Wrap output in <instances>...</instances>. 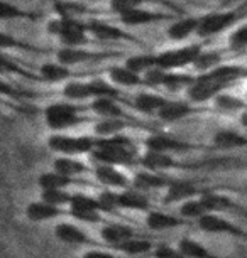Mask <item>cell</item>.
<instances>
[{"label":"cell","mask_w":247,"mask_h":258,"mask_svg":"<svg viewBox=\"0 0 247 258\" xmlns=\"http://www.w3.org/2000/svg\"><path fill=\"white\" fill-rule=\"evenodd\" d=\"M207 213H208V209L200 196L188 199V201L180 204V216L185 218L188 221H191V220L196 221L198 218H202L203 214H207Z\"/></svg>","instance_id":"cell-38"},{"label":"cell","mask_w":247,"mask_h":258,"mask_svg":"<svg viewBox=\"0 0 247 258\" xmlns=\"http://www.w3.org/2000/svg\"><path fill=\"white\" fill-rule=\"evenodd\" d=\"M109 78L115 86H124V88H135V86L144 85L142 76L129 70L125 64L109 68Z\"/></svg>","instance_id":"cell-26"},{"label":"cell","mask_w":247,"mask_h":258,"mask_svg":"<svg viewBox=\"0 0 247 258\" xmlns=\"http://www.w3.org/2000/svg\"><path fill=\"white\" fill-rule=\"evenodd\" d=\"M86 31L95 39H100V41H129V42H137V44H140L139 39H135L134 36H130L127 32H124L122 29H119L117 26H112V24L100 21V19H91V21L86 22Z\"/></svg>","instance_id":"cell-12"},{"label":"cell","mask_w":247,"mask_h":258,"mask_svg":"<svg viewBox=\"0 0 247 258\" xmlns=\"http://www.w3.org/2000/svg\"><path fill=\"white\" fill-rule=\"evenodd\" d=\"M129 126V121L120 116H114V118H102L98 123L95 125V134L98 137H112V135H119L124 132V128Z\"/></svg>","instance_id":"cell-36"},{"label":"cell","mask_w":247,"mask_h":258,"mask_svg":"<svg viewBox=\"0 0 247 258\" xmlns=\"http://www.w3.org/2000/svg\"><path fill=\"white\" fill-rule=\"evenodd\" d=\"M73 76L70 71V66L61 64L60 61L56 62H44L39 68V78L47 83H66L70 78Z\"/></svg>","instance_id":"cell-31"},{"label":"cell","mask_w":247,"mask_h":258,"mask_svg":"<svg viewBox=\"0 0 247 258\" xmlns=\"http://www.w3.org/2000/svg\"><path fill=\"white\" fill-rule=\"evenodd\" d=\"M81 258H117V256H115L114 253L104 250V248H91V250L83 253Z\"/></svg>","instance_id":"cell-50"},{"label":"cell","mask_w":247,"mask_h":258,"mask_svg":"<svg viewBox=\"0 0 247 258\" xmlns=\"http://www.w3.org/2000/svg\"><path fill=\"white\" fill-rule=\"evenodd\" d=\"M68 214L73 220L86 223V225H96V223L104 221V213L98 209H68Z\"/></svg>","instance_id":"cell-43"},{"label":"cell","mask_w":247,"mask_h":258,"mask_svg":"<svg viewBox=\"0 0 247 258\" xmlns=\"http://www.w3.org/2000/svg\"><path fill=\"white\" fill-rule=\"evenodd\" d=\"M55 7H56L58 16L68 17V19H78L88 12V9L78 2H56Z\"/></svg>","instance_id":"cell-44"},{"label":"cell","mask_w":247,"mask_h":258,"mask_svg":"<svg viewBox=\"0 0 247 258\" xmlns=\"http://www.w3.org/2000/svg\"><path fill=\"white\" fill-rule=\"evenodd\" d=\"M214 147L219 150H237L247 149V135L234 128H222L214 135Z\"/></svg>","instance_id":"cell-23"},{"label":"cell","mask_w":247,"mask_h":258,"mask_svg":"<svg viewBox=\"0 0 247 258\" xmlns=\"http://www.w3.org/2000/svg\"><path fill=\"white\" fill-rule=\"evenodd\" d=\"M139 164L142 165V169L154 170V172H164V170H169V169L185 167V165L178 162L171 154L154 152V150H146V154H142L139 157Z\"/></svg>","instance_id":"cell-19"},{"label":"cell","mask_w":247,"mask_h":258,"mask_svg":"<svg viewBox=\"0 0 247 258\" xmlns=\"http://www.w3.org/2000/svg\"><path fill=\"white\" fill-rule=\"evenodd\" d=\"M178 248H180V251L185 253L188 258H224V256L215 255V253L212 250H208L205 245H202L200 241L193 240L190 236L181 238L180 243H178Z\"/></svg>","instance_id":"cell-34"},{"label":"cell","mask_w":247,"mask_h":258,"mask_svg":"<svg viewBox=\"0 0 247 258\" xmlns=\"http://www.w3.org/2000/svg\"><path fill=\"white\" fill-rule=\"evenodd\" d=\"M47 147L51 152L60 155H85L91 154L96 147V137L90 135H65L61 132H55L47 137Z\"/></svg>","instance_id":"cell-5"},{"label":"cell","mask_w":247,"mask_h":258,"mask_svg":"<svg viewBox=\"0 0 247 258\" xmlns=\"http://www.w3.org/2000/svg\"><path fill=\"white\" fill-rule=\"evenodd\" d=\"M195 81V76L185 75V73H176V71H168L164 76L163 86L171 91H178L181 88H188L191 83Z\"/></svg>","instance_id":"cell-41"},{"label":"cell","mask_w":247,"mask_h":258,"mask_svg":"<svg viewBox=\"0 0 247 258\" xmlns=\"http://www.w3.org/2000/svg\"><path fill=\"white\" fill-rule=\"evenodd\" d=\"M115 250H119L120 253H124V255H129V256H144V255H149V253H153L154 243L151 240H147V238L137 235V236L129 238L127 241L120 243V245L115 248Z\"/></svg>","instance_id":"cell-27"},{"label":"cell","mask_w":247,"mask_h":258,"mask_svg":"<svg viewBox=\"0 0 247 258\" xmlns=\"http://www.w3.org/2000/svg\"><path fill=\"white\" fill-rule=\"evenodd\" d=\"M173 179L163 176L161 172H154V170L142 169L132 179V184L135 189L140 191H154V189H166Z\"/></svg>","instance_id":"cell-22"},{"label":"cell","mask_w":247,"mask_h":258,"mask_svg":"<svg viewBox=\"0 0 247 258\" xmlns=\"http://www.w3.org/2000/svg\"><path fill=\"white\" fill-rule=\"evenodd\" d=\"M166 98L156 93H147L142 91L134 98V108L146 115H158V111L163 108V105L166 103Z\"/></svg>","instance_id":"cell-28"},{"label":"cell","mask_w":247,"mask_h":258,"mask_svg":"<svg viewBox=\"0 0 247 258\" xmlns=\"http://www.w3.org/2000/svg\"><path fill=\"white\" fill-rule=\"evenodd\" d=\"M90 155L96 164L117 167H132L134 164H139L135 144L122 134L96 139V147Z\"/></svg>","instance_id":"cell-1"},{"label":"cell","mask_w":247,"mask_h":258,"mask_svg":"<svg viewBox=\"0 0 247 258\" xmlns=\"http://www.w3.org/2000/svg\"><path fill=\"white\" fill-rule=\"evenodd\" d=\"M186 225H188V220H185V218L174 216V214H169L164 211H158V209L147 211V216H146V226L151 231H168V230H174V228H181Z\"/></svg>","instance_id":"cell-20"},{"label":"cell","mask_w":247,"mask_h":258,"mask_svg":"<svg viewBox=\"0 0 247 258\" xmlns=\"http://www.w3.org/2000/svg\"><path fill=\"white\" fill-rule=\"evenodd\" d=\"M63 96L68 101H83L91 98V90L88 81H66L61 90Z\"/></svg>","instance_id":"cell-35"},{"label":"cell","mask_w":247,"mask_h":258,"mask_svg":"<svg viewBox=\"0 0 247 258\" xmlns=\"http://www.w3.org/2000/svg\"><path fill=\"white\" fill-rule=\"evenodd\" d=\"M198 26H200V17L190 16V17L178 19V21H174L166 29V36L173 42H183L190 36L198 32Z\"/></svg>","instance_id":"cell-21"},{"label":"cell","mask_w":247,"mask_h":258,"mask_svg":"<svg viewBox=\"0 0 247 258\" xmlns=\"http://www.w3.org/2000/svg\"><path fill=\"white\" fill-rule=\"evenodd\" d=\"M137 235L139 233L130 225H127V223H105V225L100 228L102 241L112 248V250H115L120 243L127 241L129 238L137 236Z\"/></svg>","instance_id":"cell-15"},{"label":"cell","mask_w":247,"mask_h":258,"mask_svg":"<svg viewBox=\"0 0 247 258\" xmlns=\"http://www.w3.org/2000/svg\"><path fill=\"white\" fill-rule=\"evenodd\" d=\"M174 19L169 14H161V12H154V11H147L144 7L134 9L127 14H122L119 16L120 24L127 27H140V26H151V24L161 22V21H171Z\"/></svg>","instance_id":"cell-16"},{"label":"cell","mask_w":247,"mask_h":258,"mask_svg":"<svg viewBox=\"0 0 247 258\" xmlns=\"http://www.w3.org/2000/svg\"><path fill=\"white\" fill-rule=\"evenodd\" d=\"M9 49L29 51V52H34V54H41V52H46L44 49H37V47L27 44V42L19 41V39L14 37L12 34H7V32L0 31V51H9Z\"/></svg>","instance_id":"cell-39"},{"label":"cell","mask_w":247,"mask_h":258,"mask_svg":"<svg viewBox=\"0 0 247 258\" xmlns=\"http://www.w3.org/2000/svg\"><path fill=\"white\" fill-rule=\"evenodd\" d=\"M222 61H224V56H222L220 51H202L191 66L198 73H207L217 66H220Z\"/></svg>","instance_id":"cell-37"},{"label":"cell","mask_w":247,"mask_h":258,"mask_svg":"<svg viewBox=\"0 0 247 258\" xmlns=\"http://www.w3.org/2000/svg\"><path fill=\"white\" fill-rule=\"evenodd\" d=\"M117 56L115 52H95L85 47H66L63 46L60 51L56 52V59L65 66H75L81 64V62H88V61H102L107 59V57Z\"/></svg>","instance_id":"cell-10"},{"label":"cell","mask_w":247,"mask_h":258,"mask_svg":"<svg viewBox=\"0 0 247 258\" xmlns=\"http://www.w3.org/2000/svg\"><path fill=\"white\" fill-rule=\"evenodd\" d=\"M203 203L208 209V213H227V211H239L240 214H244V211L237 206L235 201H232L229 196L225 194H220V192H212V191H207L203 192L202 196Z\"/></svg>","instance_id":"cell-25"},{"label":"cell","mask_w":247,"mask_h":258,"mask_svg":"<svg viewBox=\"0 0 247 258\" xmlns=\"http://www.w3.org/2000/svg\"><path fill=\"white\" fill-rule=\"evenodd\" d=\"M203 189L198 186L196 182L186 181V179H173L166 187V194H164V204H176V203H185L188 199L202 196Z\"/></svg>","instance_id":"cell-11"},{"label":"cell","mask_w":247,"mask_h":258,"mask_svg":"<svg viewBox=\"0 0 247 258\" xmlns=\"http://www.w3.org/2000/svg\"><path fill=\"white\" fill-rule=\"evenodd\" d=\"M41 199L55 206L65 208L71 201V192H68L66 189H44L41 191Z\"/></svg>","instance_id":"cell-42"},{"label":"cell","mask_w":247,"mask_h":258,"mask_svg":"<svg viewBox=\"0 0 247 258\" xmlns=\"http://www.w3.org/2000/svg\"><path fill=\"white\" fill-rule=\"evenodd\" d=\"M166 73L168 71H164V70H161V68H158V66L151 68V70L146 71L142 75L144 85H146V86H153V88H154V86H163Z\"/></svg>","instance_id":"cell-49"},{"label":"cell","mask_w":247,"mask_h":258,"mask_svg":"<svg viewBox=\"0 0 247 258\" xmlns=\"http://www.w3.org/2000/svg\"><path fill=\"white\" fill-rule=\"evenodd\" d=\"M245 241H247V230H245Z\"/></svg>","instance_id":"cell-52"},{"label":"cell","mask_w":247,"mask_h":258,"mask_svg":"<svg viewBox=\"0 0 247 258\" xmlns=\"http://www.w3.org/2000/svg\"><path fill=\"white\" fill-rule=\"evenodd\" d=\"M125 66L129 70H132L134 73L142 76L144 73L149 71L151 68L156 66V54H137V56H130L125 59Z\"/></svg>","instance_id":"cell-40"},{"label":"cell","mask_w":247,"mask_h":258,"mask_svg":"<svg viewBox=\"0 0 247 258\" xmlns=\"http://www.w3.org/2000/svg\"><path fill=\"white\" fill-rule=\"evenodd\" d=\"M93 174L96 181L110 189H127L130 186V179L125 176L117 165L96 164Z\"/></svg>","instance_id":"cell-18"},{"label":"cell","mask_w":247,"mask_h":258,"mask_svg":"<svg viewBox=\"0 0 247 258\" xmlns=\"http://www.w3.org/2000/svg\"><path fill=\"white\" fill-rule=\"evenodd\" d=\"M63 214H68V209H63L55 204H50L46 201H32L26 206V218L31 223H44V221H53L61 218Z\"/></svg>","instance_id":"cell-17"},{"label":"cell","mask_w":247,"mask_h":258,"mask_svg":"<svg viewBox=\"0 0 247 258\" xmlns=\"http://www.w3.org/2000/svg\"><path fill=\"white\" fill-rule=\"evenodd\" d=\"M46 31L51 36H56L61 44L66 47H83L85 44H88L86 22H80V19L58 16L46 24Z\"/></svg>","instance_id":"cell-3"},{"label":"cell","mask_w":247,"mask_h":258,"mask_svg":"<svg viewBox=\"0 0 247 258\" xmlns=\"http://www.w3.org/2000/svg\"><path fill=\"white\" fill-rule=\"evenodd\" d=\"M115 198H117L119 209H125V211H151L153 209L151 199L146 191H140V189H122L115 194Z\"/></svg>","instance_id":"cell-14"},{"label":"cell","mask_w":247,"mask_h":258,"mask_svg":"<svg viewBox=\"0 0 247 258\" xmlns=\"http://www.w3.org/2000/svg\"><path fill=\"white\" fill-rule=\"evenodd\" d=\"M90 83V90H91V98H119V90L115 86L109 85V83L102 81V80H93Z\"/></svg>","instance_id":"cell-45"},{"label":"cell","mask_w":247,"mask_h":258,"mask_svg":"<svg viewBox=\"0 0 247 258\" xmlns=\"http://www.w3.org/2000/svg\"><path fill=\"white\" fill-rule=\"evenodd\" d=\"M147 150H154V152H164V154H183V152H190V150H202L207 149L203 145H196L191 142H185V140L169 137L164 134H154L144 140Z\"/></svg>","instance_id":"cell-8"},{"label":"cell","mask_w":247,"mask_h":258,"mask_svg":"<svg viewBox=\"0 0 247 258\" xmlns=\"http://www.w3.org/2000/svg\"><path fill=\"white\" fill-rule=\"evenodd\" d=\"M239 121H240V125L244 126V128H247V108L239 115Z\"/></svg>","instance_id":"cell-51"},{"label":"cell","mask_w":247,"mask_h":258,"mask_svg":"<svg viewBox=\"0 0 247 258\" xmlns=\"http://www.w3.org/2000/svg\"><path fill=\"white\" fill-rule=\"evenodd\" d=\"M39 14L29 12L26 9L9 2V0H0V21H37Z\"/></svg>","instance_id":"cell-32"},{"label":"cell","mask_w":247,"mask_h":258,"mask_svg":"<svg viewBox=\"0 0 247 258\" xmlns=\"http://www.w3.org/2000/svg\"><path fill=\"white\" fill-rule=\"evenodd\" d=\"M212 101H214V108L220 113H242L247 108L245 100H242L240 96L225 93V91L219 93Z\"/></svg>","instance_id":"cell-30"},{"label":"cell","mask_w":247,"mask_h":258,"mask_svg":"<svg viewBox=\"0 0 247 258\" xmlns=\"http://www.w3.org/2000/svg\"><path fill=\"white\" fill-rule=\"evenodd\" d=\"M229 46L230 49H244V47H247V22L232 31L229 36Z\"/></svg>","instance_id":"cell-47"},{"label":"cell","mask_w":247,"mask_h":258,"mask_svg":"<svg viewBox=\"0 0 247 258\" xmlns=\"http://www.w3.org/2000/svg\"><path fill=\"white\" fill-rule=\"evenodd\" d=\"M203 51L200 44H190L178 49H168L156 54V66L164 71H178L181 68L191 66L198 54Z\"/></svg>","instance_id":"cell-6"},{"label":"cell","mask_w":247,"mask_h":258,"mask_svg":"<svg viewBox=\"0 0 247 258\" xmlns=\"http://www.w3.org/2000/svg\"><path fill=\"white\" fill-rule=\"evenodd\" d=\"M88 108L93 113L102 116V118H114V116L125 118V111L120 108L117 98H107V96H104V98H93Z\"/></svg>","instance_id":"cell-29"},{"label":"cell","mask_w":247,"mask_h":258,"mask_svg":"<svg viewBox=\"0 0 247 258\" xmlns=\"http://www.w3.org/2000/svg\"><path fill=\"white\" fill-rule=\"evenodd\" d=\"M149 0H110V11L117 16L127 14L134 9L144 7V4H147Z\"/></svg>","instance_id":"cell-46"},{"label":"cell","mask_w":247,"mask_h":258,"mask_svg":"<svg viewBox=\"0 0 247 258\" xmlns=\"http://www.w3.org/2000/svg\"><path fill=\"white\" fill-rule=\"evenodd\" d=\"M153 258H188L185 253L180 251V248H173L169 245H164V243H161V245L154 246L153 250Z\"/></svg>","instance_id":"cell-48"},{"label":"cell","mask_w":247,"mask_h":258,"mask_svg":"<svg viewBox=\"0 0 247 258\" xmlns=\"http://www.w3.org/2000/svg\"><path fill=\"white\" fill-rule=\"evenodd\" d=\"M198 230L208 235H229L234 236L237 240H245V231L242 230L225 218L220 216V213H207L202 218L196 220Z\"/></svg>","instance_id":"cell-7"},{"label":"cell","mask_w":247,"mask_h":258,"mask_svg":"<svg viewBox=\"0 0 247 258\" xmlns=\"http://www.w3.org/2000/svg\"><path fill=\"white\" fill-rule=\"evenodd\" d=\"M205 111L203 108H198L195 103L191 101H171L168 100L166 103L163 105V108L158 111L159 120L166 121V123H174V121L185 120L191 115H198Z\"/></svg>","instance_id":"cell-13"},{"label":"cell","mask_w":247,"mask_h":258,"mask_svg":"<svg viewBox=\"0 0 247 258\" xmlns=\"http://www.w3.org/2000/svg\"><path fill=\"white\" fill-rule=\"evenodd\" d=\"M247 16L245 7L240 6L234 11H222V12H210L207 16L200 17V26H198V36L200 37H214L219 34L229 31L234 27L240 19Z\"/></svg>","instance_id":"cell-4"},{"label":"cell","mask_w":247,"mask_h":258,"mask_svg":"<svg viewBox=\"0 0 247 258\" xmlns=\"http://www.w3.org/2000/svg\"><path fill=\"white\" fill-rule=\"evenodd\" d=\"M53 169L56 172L63 174V176H68V177H80L86 174L90 170V167L86 165L85 162H81L80 159L73 157V155H60L58 159L53 160Z\"/></svg>","instance_id":"cell-24"},{"label":"cell","mask_w":247,"mask_h":258,"mask_svg":"<svg viewBox=\"0 0 247 258\" xmlns=\"http://www.w3.org/2000/svg\"><path fill=\"white\" fill-rule=\"evenodd\" d=\"M37 184H39L41 191L44 189H68L70 186L76 184V179L63 176V174L56 172L55 169L50 170V172H44L37 177Z\"/></svg>","instance_id":"cell-33"},{"label":"cell","mask_w":247,"mask_h":258,"mask_svg":"<svg viewBox=\"0 0 247 258\" xmlns=\"http://www.w3.org/2000/svg\"><path fill=\"white\" fill-rule=\"evenodd\" d=\"M81 111L83 108L75 101H58L44 108V121L47 128H51L53 132H65L68 128L88 121L86 116L81 115Z\"/></svg>","instance_id":"cell-2"},{"label":"cell","mask_w":247,"mask_h":258,"mask_svg":"<svg viewBox=\"0 0 247 258\" xmlns=\"http://www.w3.org/2000/svg\"><path fill=\"white\" fill-rule=\"evenodd\" d=\"M55 236L65 245L70 246H90V248H104L105 243L95 241L88 233L81 230L73 223H60L55 228Z\"/></svg>","instance_id":"cell-9"}]
</instances>
